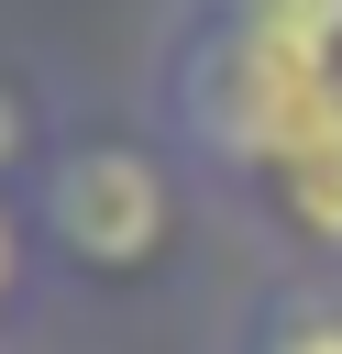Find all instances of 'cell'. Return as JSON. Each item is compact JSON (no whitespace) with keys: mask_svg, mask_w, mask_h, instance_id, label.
Instances as JSON below:
<instances>
[{"mask_svg":"<svg viewBox=\"0 0 342 354\" xmlns=\"http://www.w3.org/2000/svg\"><path fill=\"white\" fill-rule=\"evenodd\" d=\"M221 221L265 243V277H342V77L309 100V122L265 155V177Z\"/></svg>","mask_w":342,"mask_h":354,"instance_id":"2","label":"cell"},{"mask_svg":"<svg viewBox=\"0 0 342 354\" xmlns=\"http://www.w3.org/2000/svg\"><path fill=\"white\" fill-rule=\"evenodd\" d=\"M44 299H55V277H44V254H33V221H22V199L0 188V354H22V343H33Z\"/></svg>","mask_w":342,"mask_h":354,"instance_id":"5","label":"cell"},{"mask_svg":"<svg viewBox=\"0 0 342 354\" xmlns=\"http://www.w3.org/2000/svg\"><path fill=\"white\" fill-rule=\"evenodd\" d=\"M22 221H33V254L55 288L143 299L199 254L210 188L154 133V111H66V133L44 144V166L22 188Z\"/></svg>","mask_w":342,"mask_h":354,"instance_id":"1","label":"cell"},{"mask_svg":"<svg viewBox=\"0 0 342 354\" xmlns=\"http://www.w3.org/2000/svg\"><path fill=\"white\" fill-rule=\"evenodd\" d=\"M210 11H232L243 33H265V44H287V55L342 66V0H210Z\"/></svg>","mask_w":342,"mask_h":354,"instance_id":"6","label":"cell"},{"mask_svg":"<svg viewBox=\"0 0 342 354\" xmlns=\"http://www.w3.org/2000/svg\"><path fill=\"white\" fill-rule=\"evenodd\" d=\"M66 111H77V100H66V88H55L33 55H11V44H0V188H11V199L33 188L44 144L66 133Z\"/></svg>","mask_w":342,"mask_h":354,"instance_id":"4","label":"cell"},{"mask_svg":"<svg viewBox=\"0 0 342 354\" xmlns=\"http://www.w3.org/2000/svg\"><path fill=\"white\" fill-rule=\"evenodd\" d=\"M221 354H342V277H265L232 310Z\"/></svg>","mask_w":342,"mask_h":354,"instance_id":"3","label":"cell"}]
</instances>
